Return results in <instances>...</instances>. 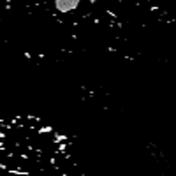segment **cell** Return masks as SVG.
Listing matches in <instances>:
<instances>
[{"label": "cell", "instance_id": "1", "mask_svg": "<svg viewBox=\"0 0 176 176\" xmlns=\"http://www.w3.org/2000/svg\"><path fill=\"white\" fill-rule=\"evenodd\" d=\"M30 34L50 51H139L162 27V0H25Z\"/></svg>", "mask_w": 176, "mask_h": 176}]
</instances>
